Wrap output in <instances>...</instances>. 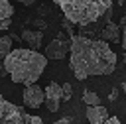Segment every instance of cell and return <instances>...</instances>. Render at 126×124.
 Wrapping results in <instances>:
<instances>
[{"mask_svg": "<svg viewBox=\"0 0 126 124\" xmlns=\"http://www.w3.org/2000/svg\"><path fill=\"white\" fill-rule=\"evenodd\" d=\"M33 24H35L37 30H45V28H47V22H43V20H35Z\"/></svg>", "mask_w": 126, "mask_h": 124, "instance_id": "17", "label": "cell"}, {"mask_svg": "<svg viewBox=\"0 0 126 124\" xmlns=\"http://www.w3.org/2000/svg\"><path fill=\"white\" fill-rule=\"evenodd\" d=\"M12 16H14V8H12L10 0H0V30L10 28Z\"/></svg>", "mask_w": 126, "mask_h": 124, "instance_id": "11", "label": "cell"}, {"mask_svg": "<svg viewBox=\"0 0 126 124\" xmlns=\"http://www.w3.org/2000/svg\"><path fill=\"white\" fill-rule=\"evenodd\" d=\"M122 93L126 94V83H122Z\"/></svg>", "mask_w": 126, "mask_h": 124, "instance_id": "23", "label": "cell"}, {"mask_svg": "<svg viewBox=\"0 0 126 124\" xmlns=\"http://www.w3.org/2000/svg\"><path fill=\"white\" fill-rule=\"evenodd\" d=\"M24 104L30 108H39L41 104H45V89L37 87L35 83L26 85L24 89Z\"/></svg>", "mask_w": 126, "mask_h": 124, "instance_id": "6", "label": "cell"}, {"mask_svg": "<svg viewBox=\"0 0 126 124\" xmlns=\"http://www.w3.org/2000/svg\"><path fill=\"white\" fill-rule=\"evenodd\" d=\"M100 37L106 39V41H110V43H120V39H122V28H120V24H114V22L108 20L104 24V28L100 30Z\"/></svg>", "mask_w": 126, "mask_h": 124, "instance_id": "8", "label": "cell"}, {"mask_svg": "<svg viewBox=\"0 0 126 124\" xmlns=\"http://www.w3.org/2000/svg\"><path fill=\"white\" fill-rule=\"evenodd\" d=\"M4 65L14 83L32 85L41 77L47 65V55L37 53V49L32 47H16L4 57Z\"/></svg>", "mask_w": 126, "mask_h": 124, "instance_id": "2", "label": "cell"}, {"mask_svg": "<svg viewBox=\"0 0 126 124\" xmlns=\"http://www.w3.org/2000/svg\"><path fill=\"white\" fill-rule=\"evenodd\" d=\"M108 98H110V100H116V98H118V89H112V93L108 94Z\"/></svg>", "mask_w": 126, "mask_h": 124, "instance_id": "20", "label": "cell"}, {"mask_svg": "<svg viewBox=\"0 0 126 124\" xmlns=\"http://www.w3.org/2000/svg\"><path fill=\"white\" fill-rule=\"evenodd\" d=\"M22 39L32 49H39L41 47V41H43V31L41 30H24L22 31Z\"/></svg>", "mask_w": 126, "mask_h": 124, "instance_id": "10", "label": "cell"}, {"mask_svg": "<svg viewBox=\"0 0 126 124\" xmlns=\"http://www.w3.org/2000/svg\"><path fill=\"white\" fill-rule=\"evenodd\" d=\"M24 108L16 106L0 94V124H24Z\"/></svg>", "mask_w": 126, "mask_h": 124, "instance_id": "4", "label": "cell"}, {"mask_svg": "<svg viewBox=\"0 0 126 124\" xmlns=\"http://www.w3.org/2000/svg\"><path fill=\"white\" fill-rule=\"evenodd\" d=\"M12 37H14V35L0 37V59H4V57L12 51Z\"/></svg>", "mask_w": 126, "mask_h": 124, "instance_id": "12", "label": "cell"}, {"mask_svg": "<svg viewBox=\"0 0 126 124\" xmlns=\"http://www.w3.org/2000/svg\"><path fill=\"white\" fill-rule=\"evenodd\" d=\"M53 124H69V118H59V120H55Z\"/></svg>", "mask_w": 126, "mask_h": 124, "instance_id": "22", "label": "cell"}, {"mask_svg": "<svg viewBox=\"0 0 126 124\" xmlns=\"http://www.w3.org/2000/svg\"><path fill=\"white\" fill-rule=\"evenodd\" d=\"M20 4H24V6H32V4H35L37 0H18Z\"/></svg>", "mask_w": 126, "mask_h": 124, "instance_id": "21", "label": "cell"}, {"mask_svg": "<svg viewBox=\"0 0 126 124\" xmlns=\"http://www.w3.org/2000/svg\"><path fill=\"white\" fill-rule=\"evenodd\" d=\"M87 118H89L91 124H102V122L108 118V110H106L102 104L87 106Z\"/></svg>", "mask_w": 126, "mask_h": 124, "instance_id": "9", "label": "cell"}, {"mask_svg": "<svg viewBox=\"0 0 126 124\" xmlns=\"http://www.w3.org/2000/svg\"><path fill=\"white\" fill-rule=\"evenodd\" d=\"M120 28H122V39H120V45H122V49L126 51V14L120 18Z\"/></svg>", "mask_w": 126, "mask_h": 124, "instance_id": "14", "label": "cell"}, {"mask_svg": "<svg viewBox=\"0 0 126 124\" xmlns=\"http://www.w3.org/2000/svg\"><path fill=\"white\" fill-rule=\"evenodd\" d=\"M83 102H85L87 106L100 104V96H98L96 93H93V91H85V93H83Z\"/></svg>", "mask_w": 126, "mask_h": 124, "instance_id": "13", "label": "cell"}, {"mask_svg": "<svg viewBox=\"0 0 126 124\" xmlns=\"http://www.w3.org/2000/svg\"><path fill=\"white\" fill-rule=\"evenodd\" d=\"M24 124H43V120H41L39 116H32V114L26 112V116H24Z\"/></svg>", "mask_w": 126, "mask_h": 124, "instance_id": "15", "label": "cell"}, {"mask_svg": "<svg viewBox=\"0 0 126 124\" xmlns=\"http://www.w3.org/2000/svg\"><path fill=\"white\" fill-rule=\"evenodd\" d=\"M71 94H73L71 85H69V83H63V100H69V98H71Z\"/></svg>", "mask_w": 126, "mask_h": 124, "instance_id": "16", "label": "cell"}, {"mask_svg": "<svg viewBox=\"0 0 126 124\" xmlns=\"http://www.w3.org/2000/svg\"><path fill=\"white\" fill-rule=\"evenodd\" d=\"M69 65L79 81L98 75H110L116 69V53L110 49L106 39H93L83 33H75L71 37Z\"/></svg>", "mask_w": 126, "mask_h": 124, "instance_id": "1", "label": "cell"}, {"mask_svg": "<svg viewBox=\"0 0 126 124\" xmlns=\"http://www.w3.org/2000/svg\"><path fill=\"white\" fill-rule=\"evenodd\" d=\"M61 98H63V87L57 85V83H49L45 87V106H47V110L57 112Z\"/></svg>", "mask_w": 126, "mask_h": 124, "instance_id": "7", "label": "cell"}, {"mask_svg": "<svg viewBox=\"0 0 126 124\" xmlns=\"http://www.w3.org/2000/svg\"><path fill=\"white\" fill-rule=\"evenodd\" d=\"M124 2H126V0H118V4H120V6H122V4H124Z\"/></svg>", "mask_w": 126, "mask_h": 124, "instance_id": "24", "label": "cell"}, {"mask_svg": "<svg viewBox=\"0 0 126 124\" xmlns=\"http://www.w3.org/2000/svg\"><path fill=\"white\" fill-rule=\"evenodd\" d=\"M102 124H120V120H118L116 116H108V118H106Z\"/></svg>", "mask_w": 126, "mask_h": 124, "instance_id": "18", "label": "cell"}, {"mask_svg": "<svg viewBox=\"0 0 126 124\" xmlns=\"http://www.w3.org/2000/svg\"><path fill=\"white\" fill-rule=\"evenodd\" d=\"M89 124H91V122H89Z\"/></svg>", "mask_w": 126, "mask_h": 124, "instance_id": "25", "label": "cell"}, {"mask_svg": "<svg viewBox=\"0 0 126 124\" xmlns=\"http://www.w3.org/2000/svg\"><path fill=\"white\" fill-rule=\"evenodd\" d=\"M4 75H8V69H6V65H4V61L0 59V77H4Z\"/></svg>", "mask_w": 126, "mask_h": 124, "instance_id": "19", "label": "cell"}, {"mask_svg": "<svg viewBox=\"0 0 126 124\" xmlns=\"http://www.w3.org/2000/svg\"><path fill=\"white\" fill-rule=\"evenodd\" d=\"M53 2L59 6V10L69 22L81 28L100 20L112 8V0H53Z\"/></svg>", "mask_w": 126, "mask_h": 124, "instance_id": "3", "label": "cell"}, {"mask_svg": "<svg viewBox=\"0 0 126 124\" xmlns=\"http://www.w3.org/2000/svg\"><path fill=\"white\" fill-rule=\"evenodd\" d=\"M69 51H71V39H65V35L59 33L55 39L49 41L45 55H47V59H63Z\"/></svg>", "mask_w": 126, "mask_h": 124, "instance_id": "5", "label": "cell"}]
</instances>
